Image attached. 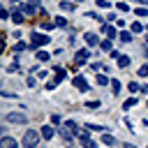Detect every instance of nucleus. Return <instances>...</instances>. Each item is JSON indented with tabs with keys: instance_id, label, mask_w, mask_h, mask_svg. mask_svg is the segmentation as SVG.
Masks as SVG:
<instances>
[{
	"instance_id": "f257e3e1",
	"label": "nucleus",
	"mask_w": 148,
	"mask_h": 148,
	"mask_svg": "<svg viewBox=\"0 0 148 148\" xmlns=\"http://www.w3.org/2000/svg\"><path fill=\"white\" fill-rule=\"evenodd\" d=\"M39 139H42V132H37V130H28V132L23 134V148H37Z\"/></svg>"
},
{
	"instance_id": "f03ea898",
	"label": "nucleus",
	"mask_w": 148,
	"mask_h": 148,
	"mask_svg": "<svg viewBox=\"0 0 148 148\" xmlns=\"http://www.w3.org/2000/svg\"><path fill=\"white\" fill-rule=\"evenodd\" d=\"M5 120H7V123H25L28 116H25V113H16V111H9V113L5 116Z\"/></svg>"
},
{
	"instance_id": "7ed1b4c3",
	"label": "nucleus",
	"mask_w": 148,
	"mask_h": 148,
	"mask_svg": "<svg viewBox=\"0 0 148 148\" xmlns=\"http://www.w3.org/2000/svg\"><path fill=\"white\" fill-rule=\"evenodd\" d=\"M44 44H49V37H46L44 32H35V35H32V46L37 49V46H44Z\"/></svg>"
},
{
	"instance_id": "20e7f679",
	"label": "nucleus",
	"mask_w": 148,
	"mask_h": 148,
	"mask_svg": "<svg viewBox=\"0 0 148 148\" xmlns=\"http://www.w3.org/2000/svg\"><path fill=\"white\" fill-rule=\"evenodd\" d=\"M23 12L28 14V16H32V14H37L39 12V0H30L25 7H23Z\"/></svg>"
},
{
	"instance_id": "39448f33",
	"label": "nucleus",
	"mask_w": 148,
	"mask_h": 148,
	"mask_svg": "<svg viewBox=\"0 0 148 148\" xmlns=\"http://www.w3.org/2000/svg\"><path fill=\"white\" fill-rule=\"evenodd\" d=\"M0 148H18V143H16V139H12V136H2V139H0Z\"/></svg>"
},
{
	"instance_id": "423d86ee",
	"label": "nucleus",
	"mask_w": 148,
	"mask_h": 148,
	"mask_svg": "<svg viewBox=\"0 0 148 148\" xmlns=\"http://www.w3.org/2000/svg\"><path fill=\"white\" fill-rule=\"evenodd\" d=\"M88 56H90V53H88L86 49H81V51H76V60H74V65H76V67H79V65H83V62L88 60Z\"/></svg>"
},
{
	"instance_id": "0eeeda50",
	"label": "nucleus",
	"mask_w": 148,
	"mask_h": 148,
	"mask_svg": "<svg viewBox=\"0 0 148 148\" xmlns=\"http://www.w3.org/2000/svg\"><path fill=\"white\" fill-rule=\"evenodd\" d=\"M74 86H76L81 92H86V90H88V83H86V79H83V76H74Z\"/></svg>"
},
{
	"instance_id": "6e6552de",
	"label": "nucleus",
	"mask_w": 148,
	"mask_h": 148,
	"mask_svg": "<svg viewBox=\"0 0 148 148\" xmlns=\"http://www.w3.org/2000/svg\"><path fill=\"white\" fill-rule=\"evenodd\" d=\"M86 42H88L90 46H97V44H102V42H99V37H97L95 32H86Z\"/></svg>"
},
{
	"instance_id": "1a4fd4ad",
	"label": "nucleus",
	"mask_w": 148,
	"mask_h": 148,
	"mask_svg": "<svg viewBox=\"0 0 148 148\" xmlns=\"http://www.w3.org/2000/svg\"><path fill=\"white\" fill-rule=\"evenodd\" d=\"M39 132H42V139H53V127L51 125H44Z\"/></svg>"
},
{
	"instance_id": "9d476101",
	"label": "nucleus",
	"mask_w": 148,
	"mask_h": 148,
	"mask_svg": "<svg viewBox=\"0 0 148 148\" xmlns=\"http://www.w3.org/2000/svg\"><path fill=\"white\" fill-rule=\"evenodd\" d=\"M58 132H60V136H62V139H65V141H72V134H74V132H72V130H69V127H67V125H65V127H60V130H58Z\"/></svg>"
},
{
	"instance_id": "9b49d317",
	"label": "nucleus",
	"mask_w": 148,
	"mask_h": 148,
	"mask_svg": "<svg viewBox=\"0 0 148 148\" xmlns=\"http://www.w3.org/2000/svg\"><path fill=\"white\" fill-rule=\"evenodd\" d=\"M116 60H118V67H127V65H130V56H123V53H120Z\"/></svg>"
},
{
	"instance_id": "f8f14e48",
	"label": "nucleus",
	"mask_w": 148,
	"mask_h": 148,
	"mask_svg": "<svg viewBox=\"0 0 148 148\" xmlns=\"http://www.w3.org/2000/svg\"><path fill=\"white\" fill-rule=\"evenodd\" d=\"M12 21H14V23H21V21H23V12L14 9V12H12Z\"/></svg>"
},
{
	"instance_id": "ddd939ff",
	"label": "nucleus",
	"mask_w": 148,
	"mask_h": 148,
	"mask_svg": "<svg viewBox=\"0 0 148 148\" xmlns=\"http://www.w3.org/2000/svg\"><path fill=\"white\" fill-rule=\"evenodd\" d=\"M62 79H65V69H62V67H58V69H56V79H53V83H60Z\"/></svg>"
},
{
	"instance_id": "4468645a",
	"label": "nucleus",
	"mask_w": 148,
	"mask_h": 148,
	"mask_svg": "<svg viewBox=\"0 0 148 148\" xmlns=\"http://www.w3.org/2000/svg\"><path fill=\"white\" fill-rule=\"evenodd\" d=\"M86 130H90V132H92V130H95V132H106V127H102V125H92V123H88Z\"/></svg>"
},
{
	"instance_id": "2eb2a0df",
	"label": "nucleus",
	"mask_w": 148,
	"mask_h": 148,
	"mask_svg": "<svg viewBox=\"0 0 148 148\" xmlns=\"http://www.w3.org/2000/svg\"><path fill=\"white\" fill-rule=\"evenodd\" d=\"M102 30H104V32H106V35H109V37H111V39H113V37H116V28H113V25H104V28H102Z\"/></svg>"
},
{
	"instance_id": "dca6fc26",
	"label": "nucleus",
	"mask_w": 148,
	"mask_h": 148,
	"mask_svg": "<svg viewBox=\"0 0 148 148\" xmlns=\"http://www.w3.org/2000/svg\"><path fill=\"white\" fill-rule=\"evenodd\" d=\"M60 9H65V12H72V9H74V2H67V0H65V2H60Z\"/></svg>"
},
{
	"instance_id": "f3484780",
	"label": "nucleus",
	"mask_w": 148,
	"mask_h": 148,
	"mask_svg": "<svg viewBox=\"0 0 148 148\" xmlns=\"http://www.w3.org/2000/svg\"><path fill=\"white\" fill-rule=\"evenodd\" d=\"M37 60H42V62H46V60H49V53L39 49V51H37Z\"/></svg>"
},
{
	"instance_id": "a211bd4d",
	"label": "nucleus",
	"mask_w": 148,
	"mask_h": 148,
	"mask_svg": "<svg viewBox=\"0 0 148 148\" xmlns=\"http://www.w3.org/2000/svg\"><path fill=\"white\" fill-rule=\"evenodd\" d=\"M102 141H104L106 146H113V143H116V139H113L111 134H104V139H102Z\"/></svg>"
},
{
	"instance_id": "6ab92c4d",
	"label": "nucleus",
	"mask_w": 148,
	"mask_h": 148,
	"mask_svg": "<svg viewBox=\"0 0 148 148\" xmlns=\"http://www.w3.org/2000/svg\"><path fill=\"white\" fill-rule=\"evenodd\" d=\"M141 30H143V25H141L139 21H134V23H132V32H141Z\"/></svg>"
},
{
	"instance_id": "aec40b11",
	"label": "nucleus",
	"mask_w": 148,
	"mask_h": 148,
	"mask_svg": "<svg viewBox=\"0 0 148 148\" xmlns=\"http://www.w3.org/2000/svg\"><path fill=\"white\" fill-rule=\"evenodd\" d=\"M99 46H102V51H111V39H104Z\"/></svg>"
},
{
	"instance_id": "412c9836",
	"label": "nucleus",
	"mask_w": 148,
	"mask_h": 148,
	"mask_svg": "<svg viewBox=\"0 0 148 148\" xmlns=\"http://www.w3.org/2000/svg\"><path fill=\"white\" fill-rule=\"evenodd\" d=\"M134 104H136V99H134V97H130V99H125L123 109H130V106H134Z\"/></svg>"
},
{
	"instance_id": "4be33fe9",
	"label": "nucleus",
	"mask_w": 148,
	"mask_h": 148,
	"mask_svg": "<svg viewBox=\"0 0 148 148\" xmlns=\"http://www.w3.org/2000/svg\"><path fill=\"white\" fill-rule=\"evenodd\" d=\"M118 39H120V42H130L132 37H130V32H120V35H118Z\"/></svg>"
},
{
	"instance_id": "5701e85b",
	"label": "nucleus",
	"mask_w": 148,
	"mask_h": 148,
	"mask_svg": "<svg viewBox=\"0 0 148 148\" xmlns=\"http://www.w3.org/2000/svg\"><path fill=\"white\" fill-rule=\"evenodd\" d=\"M97 83H99V86H106V83H109V79H106L104 74H99V76H97Z\"/></svg>"
},
{
	"instance_id": "b1692460",
	"label": "nucleus",
	"mask_w": 148,
	"mask_h": 148,
	"mask_svg": "<svg viewBox=\"0 0 148 148\" xmlns=\"http://www.w3.org/2000/svg\"><path fill=\"white\" fill-rule=\"evenodd\" d=\"M111 90H113V92H118V90H120V81H116V79H113V81H111Z\"/></svg>"
},
{
	"instance_id": "393cba45",
	"label": "nucleus",
	"mask_w": 148,
	"mask_h": 148,
	"mask_svg": "<svg viewBox=\"0 0 148 148\" xmlns=\"http://www.w3.org/2000/svg\"><path fill=\"white\" fill-rule=\"evenodd\" d=\"M127 9H130L127 2H118V12H127Z\"/></svg>"
},
{
	"instance_id": "a878e982",
	"label": "nucleus",
	"mask_w": 148,
	"mask_h": 148,
	"mask_svg": "<svg viewBox=\"0 0 148 148\" xmlns=\"http://www.w3.org/2000/svg\"><path fill=\"white\" fill-rule=\"evenodd\" d=\"M136 16H148V9H146V7H139V9H136Z\"/></svg>"
},
{
	"instance_id": "bb28decb",
	"label": "nucleus",
	"mask_w": 148,
	"mask_h": 148,
	"mask_svg": "<svg viewBox=\"0 0 148 148\" xmlns=\"http://www.w3.org/2000/svg\"><path fill=\"white\" fill-rule=\"evenodd\" d=\"M56 25H60V28H65V25H67V21H65L62 16H58V18H56Z\"/></svg>"
},
{
	"instance_id": "cd10ccee",
	"label": "nucleus",
	"mask_w": 148,
	"mask_h": 148,
	"mask_svg": "<svg viewBox=\"0 0 148 148\" xmlns=\"http://www.w3.org/2000/svg\"><path fill=\"white\" fill-rule=\"evenodd\" d=\"M60 120H62V118H60V116H58V113H53V116H51V123H53V125H58V123H60Z\"/></svg>"
},
{
	"instance_id": "c85d7f7f",
	"label": "nucleus",
	"mask_w": 148,
	"mask_h": 148,
	"mask_svg": "<svg viewBox=\"0 0 148 148\" xmlns=\"http://www.w3.org/2000/svg\"><path fill=\"white\" fill-rule=\"evenodd\" d=\"M130 90H132V92H136V90H141V86H139V83H130Z\"/></svg>"
},
{
	"instance_id": "c756f323",
	"label": "nucleus",
	"mask_w": 148,
	"mask_h": 148,
	"mask_svg": "<svg viewBox=\"0 0 148 148\" xmlns=\"http://www.w3.org/2000/svg\"><path fill=\"white\" fill-rule=\"evenodd\" d=\"M97 5H99V7H111V5H109V0H97Z\"/></svg>"
},
{
	"instance_id": "7c9ffc66",
	"label": "nucleus",
	"mask_w": 148,
	"mask_h": 148,
	"mask_svg": "<svg viewBox=\"0 0 148 148\" xmlns=\"http://www.w3.org/2000/svg\"><path fill=\"white\" fill-rule=\"evenodd\" d=\"M125 148H136V146H130V143H125Z\"/></svg>"
},
{
	"instance_id": "2f4dec72",
	"label": "nucleus",
	"mask_w": 148,
	"mask_h": 148,
	"mask_svg": "<svg viewBox=\"0 0 148 148\" xmlns=\"http://www.w3.org/2000/svg\"><path fill=\"white\" fill-rule=\"evenodd\" d=\"M146 44H148V37H146Z\"/></svg>"
},
{
	"instance_id": "473e14b6",
	"label": "nucleus",
	"mask_w": 148,
	"mask_h": 148,
	"mask_svg": "<svg viewBox=\"0 0 148 148\" xmlns=\"http://www.w3.org/2000/svg\"><path fill=\"white\" fill-rule=\"evenodd\" d=\"M146 67H148V65H146Z\"/></svg>"
}]
</instances>
